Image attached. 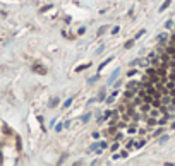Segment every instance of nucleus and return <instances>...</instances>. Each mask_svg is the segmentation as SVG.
<instances>
[{
  "label": "nucleus",
  "instance_id": "obj_1",
  "mask_svg": "<svg viewBox=\"0 0 175 166\" xmlns=\"http://www.w3.org/2000/svg\"><path fill=\"white\" fill-rule=\"evenodd\" d=\"M33 70H34V72H38V74H41V75H45V74H46V69H45V67H41V65H38V63H34V65H33Z\"/></svg>",
  "mask_w": 175,
  "mask_h": 166
},
{
  "label": "nucleus",
  "instance_id": "obj_2",
  "mask_svg": "<svg viewBox=\"0 0 175 166\" xmlns=\"http://www.w3.org/2000/svg\"><path fill=\"white\" fill-rule=\"evenodd\" d=\"M146 75H148V77H156L158 75V70L153 69V67H148V69H146Z\"/></svg>",
  "mask_w": 175,
  "mask_h": 166
},
{
  "label": "nucleus",
  "instance_id": "obj_3",
  "mask_svg": "<svg viewBox=\"0 0 175 166\" xmlns=\"http://www.w3.org/2000/svg\"><path fill=\"white\" fill-rule=\"evenodd\" d=\"M136 92H137V89H127L125 92H124V96H125V99H130V98L136 96Z\"/></svg>",
  "mask_w": 175,
  "mask_h": 166
},
{
  "label": "nucleus",
  "instance_id": "obj_4",
  "mask_svg": "<svg viewBox=\"0 0 175 166\" xmlns=\"http://www.w3.org/2000/svg\"><path fill=\"white\" fill-rule=\"evenodd\" d=\"M170 4H172V0H165V2L161 4V7H160V12H163V10H166L170 7Z\"/></svg>",
  "mask_w": 175,
  "mask_h": 166
},
{
  "label": "nucleus",
  "instance_id": "obj_5",
  "mask_svg": "<svg viewBox=\"0 0 175 166\" xmlns=\"http://www.w3.org/2000/svg\"><path fill=\"white\" fill-rule=\"evenodd\" d=\"M134 87H141V84L137 82V81H130V82L127 84V89H134Z\"/></svg>",
  "mask_w": 175,
  "mask_h": 166
},
{
  "label": "nucleus",
  "instance_id": "obj_6",
  "mask_svg": "<svg viewBox=\"0 0 175 166\" xmlns=\"http://www.w3.org/2000/svg\"><path fill=\"white\" fill-rule=\"evenodd\" d=\"M141 110H143V113L149 111V110H151V105H149V103H144V105H141Z\"/></svg>",
  "mask_w": 175,
  "mask_h": 166
},
{
  "label": "nucleus",
  "instance_id": "obj_7",
  "mask_svg": "<svg viewBox=\"0 0 175 166\" xmlns=\"http://www.w3.org/2000/svg\"><path fill=\"white\" fill-rule=\"evenodd\" d=\"M112 60H113V57H108V58H106V60H105V62H103V63H101V65H100V69H98V70H101V69H103V67L106 65V63H110Z\"/></svg>",
  "mask_w": 175,
  "mask_h": 166
},
{
  "label": "nucleus",
  "instance_id": "obj_8",
  "mask_svg": "<svg viewBox=\"0 0 175 166\" xmlns=\"http://www.w3.org/2000/svg\"><path fill=\"white\" fill-rule=\"evenodd\" d=\"M119 72H120V70H119V69H117V70L113 72V74H112V77H110V81H108V82H110V84H112V82L115 81V79H117V75H119Z\"/></svg>",
  "mask_w": 175,
  "mask_h": 166
},
{
  "label": "nucleus",
  "instance_id": "obj_9",
  "mask_svg": "<svg viewBox=\"0 0 175 166\" xmlns=\"http://www.w3.org/2000/svg\"><path fill=\"white\" fill-rule=\"evenodd\" d=\"M103 118H113V111H110V110H106V111L103 113Z\"/></svg>",
  "mask_w": 175,
  "mask_h": 166
},
{
  "label": "nucleus",
  "instance_id": "obj_10",
  "mask_svg": "<svg viewBox=\"0 0 175 166\" xmlns=\"http://www.w3.org/2000/svg\"><path fill=\"white\" fill-rule=\"evenodd\" d=\"M134 41H136V39H129V41H125V45H124V48H130V46L134 45Z\"/></svg>",
  "mask_w": 175,
  "mask_h": 166
},
{
  "label": "nucleus",
  "instance_id": "obj_11",
  "mask_svg": "<svg viewBox=\"0 0 175 166\" xmlns=\"http://www.w3.org/2000/svg\"><path fill=\"white\" fill-rule=\"evenodd\" d=\"M88 67H89V63H88V65H79V67H76V72H81V70H84Z\"/></svg>",
  "mask_w": 175,
  "mask_h": 166
},
{
  "label": "nucleus",
  "instance_id": "obj_12",
  "mask_svg": "<svg viewBox=\"0 0 175 166\" xmlns=\"http://www.w3.org/2000/svg\"><path fill=\"white\" fill-rule=\"evenodd\" d=\"M105 31H106V26H101L100 29H98V36H101V34H103Z\"/></svg>",
  "mask_w": 175,
  "mask_h": 166
},
{
  "label": "nucleus",
  "instance_id": "obj_13",
  "mask_svg": "<svg viewBox=\"0 0 175 166\" xmlns=\"http://www.w3.org/2000/svg\"><path fill=\"white\" fill-rule=\"evenodd\" d=\"M119 147H120V146H119V140H115V142L112 144V151H117Z\"/></svg>",
  "mask_w": 175,
  "mask_h": 166
},
{
  "label": "nucleus",
  "instance_id": "obj_14",
  "mask_svg": "<svg viewBox=\"0 0 175 166\" xmlns=\"http://www.w3.org/2000/svg\"><path fill=\"white\" fill-rule=\"evenodd\" d=\"M144 33H146V31H144V29H141V31H139V33H137V34H136V36H134V39H139V38H141V36H143V34H144Z\"/></svg>",
  "mask_w": 175,
  "mask_h": 166
},
{
  "label": "nucleus",
  "instance_id": "obj_15",
  "mask_svg": "<svg viewBox=\"0 0 175 166\" xmlns=\"http://www.w3.org/2000/svg\"><path fill=\"white\" fill-rule=\"evenodd\" d=\"M105 94H106V92H105V89H101V92H100L98 99H100V101H101V99H105Z\"/></svg>",
  "mask_w": 175,
  "mask_h": 166
},
{
  "label": "nucleus",
  "instance_id": "obj_16",
  "mask_svg": "<svg viewBox=\"0 0 175 166\" xmlns=\"http://www.w3.org/2000/svg\"><path fill=\"white\" fill-rule=\"evenodd\" d=\"M64 127H65L64 123H58V125L55 127V130H57V132H62V128H64Z\"/></svg>",
  "mask_w": 175,
  "mask_h": 166
},
{
  "label": "nucleus",
  "instance_id": "obj_17",
  "mask_svg": "<svg viewBox=\"0 0 175 166\" xmlns=\"http://www.w3.org/2000/svg\"><path fill=\"white\" fill-rule=\"evenodd\" d=\"M70 103H72V98H69V99L64 103V108H69V106H70Z\"/></svg>",
  "mask_w": 175,
  "mask_h": 166
},
{
  "label": "nucleus",
  "instance_id": "obj_18",
  "mask_svg": "<svg viewBox=\"0 0 175 166\" xmlns=\"http://www.w3.org/2000/svg\"><path fill=\"white\" fill-rule=\"evenodd\" d=\"M57 105H58V98H53L52 103H50V106H57Z\"/></svg>",
  "mask_w": 175,
  "mask_h": 166
},
{
  "label": "nucleus",
  "instance_id": "obj_19",
  "mask_svg": "<svg viewBox=\"0 0 175 166\" xmlns=\"http://www.w3.org/2000/svg\"><path fill=\"white\" fill-rule=\"evenodd\" d=\"M161 103H163V105L166 106V105H168V103H170V98H168V96H166V98H163V99H161Z\"/></svg>",
  "mask_w": 175,
  "mask_h": 166
},
{
  "label": "nucleus",
  "instance_id": "obj_20",
  "mask_svg": "<svg viewBox=\"0 0 175 166\" xmlns=\"http://www.w3.org/2000/svg\"><path fill=\"white\" fill-rule=\"evenodd\" d=\"M119 31H120V27H119V26H115L113 29H112V34H119Z\"/></svg>",
  "mask_w": 175,
  "mask_h": 166
},
{
  "label": "nucleus",
  "instance_id": "obj_21",
  "mask_svg": "<svg viewBox=\"0 0 175 166\" xmlns=\"http://www.w3.org/2000/svg\"><path fill=\"white\" fill-rule=\"evenodd\" d=\"M100 147H101V149H105V147H108V142H106V140H103V142H100Z\"/></svg>",
  "mask_w": 175,
  "mask_h": 166
},
{
  "label": "nucleus",
  "instance_id": "obj_22",
  "mask_svg": "<svg viewBox=\"0 0 175 166\" xmlns=\"http://www.w3.org/2000/svg\"><path fill=\"white\" fill-rule=\"evenodd\" d=\"M98 147H100V142H98V144H96V142H94V144H93V146L89 147V151H94V149H98Z\"/></svg>",
  "mask_w": 175,
  "mask_h": 166
},
{
  "label": "nucleus",
  "instance_id": "obj_23",
  "mask_svg": "<svg viewBox=\"0 0 175 166\" xmlns=\"http://www.w3.org/2000/svg\"><path fill=\"white\" fill-rule=\"evenodd\" d=\"M166 140H168V135H163L161 139H160V144H163V142H166Z\"/></svg>",
  "mask_w": 175,
  "mask_h": 166
},
{
  "label": "nucleus",
  "instance_id": "obj_24",
  "mask_svg": "<svg viewBox=\"0 0 175 166\" xmlns=\"http://www.w3.org/2000/svg\"><path fill=\"white\" fill-rule=\"evenodd\" d=\"M155 123H156L155 118H148V125H155Z\"/></svg>",
  "mask_w": 175,
  "mask_h": 166
},
{
  "label": "nucleus",
  "instance_id": "obj_25",
  "mask_svg": "<svg viewBox=\"0 0 175 166\" xmlns=\"http://www.w3.org/2000/svg\"><path fill=\"white\" fill-rule=\"evenodd\" d=\"M86 33V27L83 26V27H79V31H77V34H84Z\"/></svg>",
  "mask_w": 175,
  "mask_h": 166
},
{
  "label": "nucleus",
  "instance_id": "obj_26",
  "mask_svg": "<svg viewBox=\"0 0 175 166\" xmlns=\"http://www.w3.org/2000/svg\"><path fill=\"white\" fill-rule=\"evenodd\" d=\"M89 117H91V113H86L84 117H83V122H88V120H89Z\"/></svg>",
  "mask_w": 175,
  "mask_h": 166
},
{
  "label": "nucleus",
  "instance_id": "obj_27",
  "mask_svg": "<svg viewBox=\"0 0 175 166\" xmlns=\"http://www.w3.org/2000/svg\"><path fill=\"white\" fill-rule=\"evenodd\" d=\"M127 154H129V153H127V149H124L122 153H120V157H127Z\"/></svg>",
  "mask_w": 175,
  "mask_h": 166
},
{
  "label": "nucleus",
  "instance_id": "obj_28",
  "mask_svg": "<svg viewBox=\"0 0 175 166\" xmlns=\"http://www.w3.org/2000/svg\"><path fill=\"white\" fill-rule=\"evenodd\" d=\"M127 75H129V77H134V75H136V70H134V69H132V70H129V74H127Z\"/></svg>",
  "mask_w": 175,
  "mask_h": 166
},
{
  "label": "nucleus",
  "instance_id": "obj_29",
  "mask_svg": "<svg viewBox=\"0 0 175 166\" xmlns=\"http://www.w3.org/2000/svg\"><path fill=\"white\" fill-rule=\"evenodd\" d=\"M129 134H136V127H129Z\"/></svg>",
  "mask_w": 175,
  "mask_h": 166
},
{
  "label": "nucleus",
  "instance_id": "obj_30",
  "mask_svg": "<svg viewBox=\"0 0 175 166\" xmlns=\"http://www.w3.org/2000/svg\"><path fill=\"white\" fill-rule=\"evenodd\" d=\"M122 139V134H115V140H120Z\"/></svg>",
  "mask_w": 175,
  "mask_h": 166
},
{
  "label": "nucleus",
  "instance_id": "obj_31",
  "mask_svg": "<svg viewBox=\"0 0 175 166\" xmlns=\"http://www.w3.org/2000/svg\"><path fill=\"white\" fill-rule=\"evenodd\" d=\"M165 26H166V27H172V26H173V22H172V21H166V24H165Z\"/></svg>",
  "mask_w": 175,
  "mask_h": 166
},
{
  "label": "nucleus",
  "instance_id": "obj_32",
  "mask_svg": "<svg viewBox=\"0 0 175 166\" xmlns=\"http://www.w3.org/2000/svg\"><path fill=\"white\" fill-rule=\"evenodd\" d=\"M172 105H175V96H172Z\"/></svg>",
  "mask_w": 175,
  "mask_h": 166
},
{
  "label": "nucleus",
  "instance_id": "obj_33",
  "mask_svg": "<svg viewBox=\"0 0 175 166\" xmlns=\"http://www.w3.org/2000/svg\"><path fill=\"white\" fill-rule=\"evenodd\" d=\"M172 128H175V122H173V123H172Z\"/></svg>",
  "mask_w": 175,
  "mask_h": 166
}]
</instances>
